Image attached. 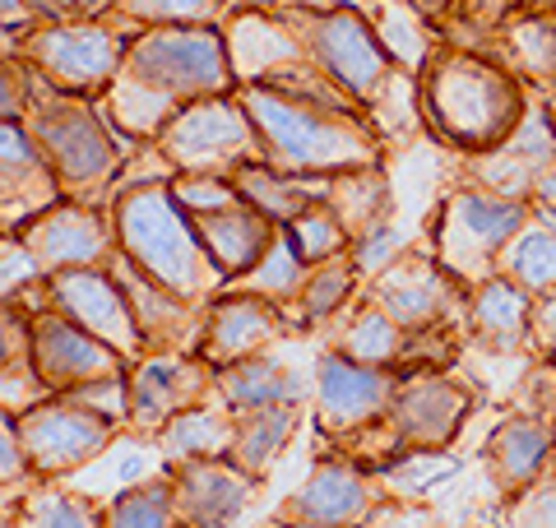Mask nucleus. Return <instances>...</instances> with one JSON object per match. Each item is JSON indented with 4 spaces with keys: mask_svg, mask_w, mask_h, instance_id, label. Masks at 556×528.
<instances>
[{
    "mask_svg": "<svg viewBox=\"0 0 556 528\" xmlns=\"http://www.w3.org/2000/svg\"><path fill=\"white\" fill-rule=\"evenodd\" d=\"M116 246L135 269L181 297L190 306H208L223 292V274L214 269L195 218L172 196V186H135L116 204Z\"/></svg>",
    "mask_w": 556,
    "mask_h": 528,
    "instance_id": "obj_1",
    "label": "nucleus"
},
{
    "mask_svg": "<svg viewBox=\"0 0 556 528\" xmlns=\"http://www.w3.org/2000/svg\"><path fill=\"white\" fill-rule=\"evenodd\" d=\"M251 121L265 139L269 167L288 176H339L357 167H376V139L343 116H329L311 102H283L269 93H251Z\"/></svg>",
    "mask_w": 556,
    "mask_h": 528,
    "instance_id": "obj_2",
    "label": "nucleus"
},
{
    "mask_svg": "<svg viewBox=\"0 0 556 528\" xmlns=\"http://www.w3.org/2000/svg\"><path fill=\"white\" fill-rule=\"evenodd\" d=\"M427 108L437 116L445 139H455L459 149H501L519 126V93L510 75H501L496 65L478 56H450L431 70Z\"/></svg>",
    "mask_w": 556,
    "mask_h": 528,
    "instance_id": "obj_3",
    "label": "nucleus"
},
{
    "mask_svg": "<svg viewBox=\"0 0 556 528\" xmlns=\"http://www.w3.org/2000/svg\"><path fill=\"white\" fill-rule=\"evenodd\" d=\"M533 218L529 200H510L496 190H459L450 196L431 227V255L441 260L445 274H455L464 288H478L496 274L501 251L515 241V232Z\"/></svg>",
    "mask_w": 556,
    "mask_h": 528,
    "instance_id": "obj_4",
    "label": "nucleus"
},
{
    "mask_svg": "<svg viewBox=\"0 0 556 528\" xmlns=\"http://www.w3.org/2000/svg\"><path fill=\"white\" fill-rule=\"evenodd\" d=\"M116 436H126L121 422L93 413L89 403L70 394H51L38 408L20 413V445H24L28 473L47 482H61L70 473L89 468L98 454H108L116 445Z\"/></svg>",
    "mask_w": 556,
    "mask_h": 528,
    "instance_id": "obj_5",
    "label": "nucleus"
},
{
    "mask_svg": "<svg viewBox=\"0 0 556 528\" xmlns=\"http://www.w3.org/2000/svg\"><path fill=\"white\" fill-rule=\"evenodd\" d=\"M390 496L394 487L386 473H367L348 460H316L274 515L292 528H367Z\"/></svg>",
    "mask_w": 556,
    "mask_h": 528,
    "instance_id": "obj_6",
    "label": "nucleus"
},
{
    "mask_svg": "<svg viewBox=\"0 0 556 528\" xmlns=\"http://www.w3.org/2000/svg\"><path fill=\"white\" fill-rule=\"evenodd\" d=\"M478 403H482V390L450 366V372L408 376L399 385L386 417L399 431V440H404L408 460L413 454H450L459 445L468 417L478 413Z\"/></svg>",
    "mask_w": 556,
    "mask_h": 528,
    "instance_id": "obj_7",
    "label": "nucleus"
},
{
    "mask_svg": "<svg viewBox=\"0 0 556 528\" xmlns=\"http://www.w3.org/2000/svg\"><path fill=\"white\" fill-rule=\"evenodd\" d=\"M362 297H367L371 306H380L408 334H431V329H459L464 334L468 288L455 274L441 269L437 255L404 251L386 274L371 278V288Z\"/></svg>",
    "mask_w": 556,
    "mask_h": 528,
    "instance_id": "obj_8",
    "label": "nucleus"
},
{
    "mask_svg": "<svg viewBox=\"0 0 556 528\" xmlns=\"http://www.w3.org/2000/svg\"><path fill=\"white\" fill-rule=\"evenodd\" d=\"M214 403V366L195 352H144L126 372V436L159 440L172 417Z\"/></svg>",
    "mask_w": 556,
    "mask_h": 528,
    "instance_id": "obj_9",
    "label": "nucleus"
},
{
    "mask_svg": "<svg viewBox=\"0 0 556 528\" xmlns=\"http://www.w3.org/2000/svg\"><path fill=\"white\" fill-rule=\"evenodd\" d=\"M404 376L394 366H362L339 352H320L316 385H311V417H316V445L343 440L362 427H371L390 413Z\"/></svg>",
    "mask_w": 556,
    "mask_h": 528,
    "instance_id": "obj_10",
    "label": "nucleus"
},
{
    "mask_svg": "<svg viewBox=\"0 0 556 528\" xmlns=\"http://www.w3.org/2000/svg\"><path fill=\"white\" fill-rule=\"evenodd\" d=\"M28 343H33V366L51 394H75L102 380H126L130 362L98 343L93 334H84L75 320H65L51 306L28 311Z\"/></svg>",
    "mask_w": 556,
    "mask_h": 528,
    "instance_id": "obj_11",
    "label": "nucleus"
},
{
    "mask_svg": "<svg viewBox=\"0 0 556 528\" xmlns=\"http://www.w3.org/2000/svg\"><path fill=\"white\" fill-rule=\"evenodd\" d=\"M163 149L181 172H200V176L241 172L269 158L265 144H260L255 121L247 112L228 108V102H204V108L177 116Z\"/></svg>",
    "mask_w": 556,
    "mask_h": 528,
    "instance_id": "obj_12",
    "label": "nucleus"
},
{
    "mask_svg": "<svg viewBox=\"0 0 556 528\" xmlns=\"http://www.w3.org/2000/svg\"><path fill=\"white\" fill-rule=\"evenodd\" d=\"M42 306L61 311L65 320H75L84 334H93L98 343H108L112 352H121L130 366L149 352L144 339H139V325L130 315L126 292H121V284L108 269H61V274H47Z\"/></svg>",
    "mask_w": 556,
    "mask_h": 528,
    "instance_id": "obj_13",
    "label": "nucleus"
},
{
    "mask_svg": "<svg viewBox=\"0 0 556 528\" xmlns=\"http://www.w3.org/2000/svg\"><path fill=\"white\" fill-rule=\"evenodd\" d=\"M172 515L177 528H237V519L260 501L265 482L241 473L232 460H186L167 464Z\"/></svg>",
    "mask_w": 556,
    "mask_h": 528,
    "instance_id": "obj_14",
    "label": "nucleus"
},
{
    "mask_svg": "<svg viewBox=\"0 0 556 528\" xmlns=\"http://www.w3.org/2000/svg\"><path fill=\"white\" fill-rule=\"evenodd\" d=\"M478 460H482V473H486V487H492V496L501 505L525 496L529 487L552 478L556 422L552 417H529V413H501L496 427L482 440Z\"/></svg>",
    "mask_w": 556,
    "mask_h": 528,
    "instance_id": "obj_15",
    "label": "nucleus"
},
{
    "mask_svg": "<svg viewBox=\"0 0 556 528\" xmlns=\"http://www.w3.org/2000/svg\"><path fill=\"white\" fill-rule=\"evenodd\" d=\"M20 241L42 264V274L61 269H108L116 246V223L89 204H51L20 227Z\"/></svg>",
    "mask_w": 556,
    "mask_h": 528,
    "instance_id": "obj_16",
    "label": "nucleus"
},
{
    "mask_svg": "<svg viewBox=\"0 0 556 528\" xmlns=\"http://www.w3.org/2000/svg\"><path fill=\"white\" fill-rule=\"evenodd\" d=\"M283 334H288V320L274 302H260V297H247V292H218L204 306V334H200L195 357L223 372V366H237L247 357L269 352V343H278Z\"/></svg>",
    "mask_w": 556,
    "mask_h": 528,
    "instance_id": "obj_17",
    "label": "nucleus"
},
{
    "mask_svg": "<svg viewBox=\"0 0 556 528\" xmlns=\"http://www.w3.org/2000/svg\"><path fill=\"white\" fill-rule=\"evenodd\" d=\"M38 144L51 172H56L61 190H70V196H89L116 167L108 135L98 130V121L89 112H75V108H47L38 116Z\"/></svg>",
    "mask_w": 556,
    "mask_h": 528,
    "instance_id": "obj_18",
    "label": "nucleus"
},
{
    "mask_svg": "<svg viewBox=\"0 0 556 528\" xmlns=\"http://www.w3.org/2000/svg\"><path fill=\"white\" fill-rule=\"evenodd\" d=\"M108 274L121 284L130 302V315L139 325V339H144L149 352H195L200 334H204V306H190L181 297H172L167 288H159L144 269H135L126 255H112Z\"/></svg>",
    "mask_w": 556,
    "mask_h": 528,
    "instance_id": "obj_19",
    "label": "nucleus"
},
{
    "mask_svg": "<svg viewBox=\"0 0 556 528\" xmlns=\"http://www.w3.org/2000/svg\"><path fill=\"white\" fill-rule=\"evenodd\" d=\"M533 334V297L510 284L506 274H492L486 284L468 288L464 306V343L492 357H525Z\"/></svg>",
    "mask_w": 556,
    "mask_h": 528,
    "instance_id": "obj_20",
    "label": "nucleus"
},
{
    "mask_svg": "<svg viewBox=\"0 0 556 528\" xmlns=\"http://www.w3.org/2000/svg\"><path fill=\"white\" fill-rule=\"evenodd\" d=\"M135 70L167 93H204V88H223L228 79L223 51L208 33H159V38L139 42Z\"/></svg>",
    "mask_w": 556,
    "mask_h": 528,
    "instance_id": "obj_21",
    "label": "nucleus"
},
{
    "mask_svg": "<svg viewBox=\"0 0 556 528\" xmlns=\"http://www.w3.org/2000/svg\"><path fill=\"white\" fill-rule=\"evenodd\" d=\"M56 190L61 181L42 158V149L20 126H0V218L24 227L42 209L61 204Z\"/></svg>",
    "mask_w": 556,
    "mask_h": 528,
    "instance_id": "obj_22",
    "label": "nucleus"
},
{
    "mask_svg": "<svg viewBox=\"0 0 556 528\" xmlns=\"http://www.w3.org/2000/svg\"><path fill=\"white\" fill-rule=\"evenodd\" d=\"M195 232L204 241L208 260H214V269L223 274V288H228L232 278L251 274L260 264V255H265L278 237V223H269L247 200H237L232 209H218V214H200Z\"/></svg>",
    "mask_w": 556,
    "mask_h": 528,
    "instance_id": "obj_23",
    "label": "nucleus"
},
{
    "mask_svg": "<svg viewBox=\"0 0 556 528\" xmlns=\"http://www.w3.org/2000/svg\"><path fill=\"white\" fill-rule=\"evenodd\" d=\"M214 403L228 408L232 417H241V413L274 408V403H311V385H306V376L292 372L288 362L260 352V357H247L237 366L214 372Z\"/></svg>",
    "mask_w": 556,
    "mask_h": 528,
    "instance_id": "obj_24",
    "label": "nucleus"
},
{
    "mask_svg": "<svg viewBox=\"0 0 556 528\" xmlns=\"http://www.w3.org/2000/svg\"><path fill=\"white\" fill-rule=\"evenodd\" d=\"M316 47H320V61L334 70L353 93L380 88V79H386V70H390V56L371 38V28L362 20H353V14H329V20H320Z\"/></svg>",
    "mask_w": 556,
    "mask_h": 528,
    "instance_id": "obj_25",
    "label": "nucleus"
},
{
    "mask_svg": "<svg viewBox=\"0 0 556 528\" xmlns=\"http://www.w3.org/2000/svg\"><path fill=\"white\" fill-rule=\"evenodd\" d=\"M404 348H408V329H399L367 297L353 311H343L334 329L325 334V352H339V357L362 362V366H399Z\"/></svg>",
    "mask_w": 556,
    "mask_h": 528,
    "instance_id": "obj_26",
    "label": "nucleus"
},
{
    "mask_svg": "<svg viewBox=\"0 0 556 528\" xmlns=\"http://www.w3.org/2000/svg\"><path fill=\"white\" fill-rule=\"evenodd\" d=\"M302 417H306V403H274V408H260V413H241L228 460L241 473H251V478L269 482V468L278 464V454L292 445Z\"/></svg>",
    "mask_w": 556,
    "mask_h": 528,
    "instance_id": "obj_27",
    "label": "nucleus"
},
{
    "mask_svg": "<svg viewBox=\"0 0 556 528\" xmlns=\"http://www.w3.org/2000/svg\"><path fill=\"white\" fill-rule=\"evenodd\" d=\"M357 288H362V274L353 269V260H348V255L325 260V264H311L306 284L283 306L288 334H311V329H320L329 320H339V315L348 311V302L357 297Z\"/></svg>",
    "mask_w": 556,
    "mask_h": 528,
    "instance_id": "obj_28",
    "label": "nucleus"
},
{
    "mask_svg": "<svg viewBox=\"0 0 556 528\" xmlns=\"http://www.w3.org/2000/svg\"><path fill=\"white\" fill-rule=\"evenodd\" d=\"M14 528H102L108 519V501L84 496V491L65 482L33 478L10 505Z\"/></svg>",
    "mask_w": 556,
    "mask_h": 528,
    "instance_id": "obj_29",
    "label": "nucleus"
},
{
    "mask_svg": "<svg viewBox=\"0 0 556 528\" xmlns=\"http://www.w3.org/2000/svg\"><path fill=\"white\" fill-rule=\"evenodd\" d=\"M232 436H237V417L218 408V403H200V408L172 417L153 445L163 450V468H167L186 460H228Z\"/></svg>",
    "mask_w": 556,
    "mask_h": 528,
    "instance_id": "obj_30",
    "label": "nucleus"
},
{
    "mask_svg": "<svg viewBox=\"0 0 556 528\" xmlns=\"http://www.w3.org/2000/svg\"><path fill=\"white\" fill-rule=\"evenodd\" d=\"M232 186H237L241 200H247L251 209H260V214H265L269 223H278V227H288L302 209L325 200V186H311V181H302V176H288V172L265 167V163L241 167L232 176Z\"/></svg>",
    "mask_w": 556,
    "mask_h": 528,
    "instance_id": "obj_31",
    "label": "nucleus"
},
{
    "mask_svg": "<svg viewBox=\"0 0 556 528\" xmlns=\"http://www.w3.org/2000/svg\"><path fill=\"white\" fill-rule=\"evenodd\" d=\"M496 274H506L510 284H519L529 297H547L556 292V227L543 218H529L515 232V241L501 251Z\"/></svg>",
    "mask_w": 556,
    "mask_h": 528,
    "instance_id": "obj_32",
    "label": "nucleus"
},
{
    "mask_svg": "<svg viewBox=\"0 0 556 528\" xmlns=\"http://www.w3.org/2000/svg\"><path fill=\"white\" fill-rule=\"evenodd\" d=\"M38 56L56 79L93 84L112 70V38L102 28H56L38 42Z\"/></svg>",
    "mask_w": 556,
    "mask_h": 528,
    "instance_id": "obj_33",
    "label": "nucleus"
},
{
    "mask_svg": "<svg viewBox=\"0 0 556 528\" xmlns=\"http://www.w3.org/2000/svg\"><path fill=\"white\" fill-rule=\"evenodd\" d=\"M325 204L339 214L348 237H362V232H371V227L390 223V186L376 167L339 172L334 181H325Z\"/></svg>",
    "mask_w": 556,
    "mask_h": 528,
    "instance_id": "obj_34",
    "label": "nucleus"
},
{
    "mask_svg": "<svg viewBox=\"0 0 556 528\" xmlns=\"http://www.w3.org/2000/svg\"><path fill=\"white\" fill-rule=\"evenodd\" d=\"M311 264L298 255V246H292V237L278 227V237L265 255H260V264L251 274H241L228 284V292H247V297H260V302H274L278 311H283L292 297H298V288L306 284Z\"/></svg>",
    "mask_w": 556,
    "mask_h": 528,
    "instance_id": "obj_35",
    "label": "nucleus"
},
{
    "mask_svg": "<svg viewBox=\"0 0 556 528\" xmlns=\"http://www.w3.org/2000/svg\"><path fill=\"white\" fill-rule=\"evenodd\" d=\"M102 528H177L167 473L116 491V496L108 501V519H102Z\"/></svg>",
    "mask_w": 556,
    "mask_h": 528,
    "instance_id": "obj_36",
    "label": "nucleus"
},
{
    "mask_svg": "<svg viewBox=\"0 0 556 528\" xmlns=\"http://www.w3.org/2000/svg\"><path fill=\"white\" fill-rule=\"evenodd\" d=\"M283 232L292 237V246H298V255H302L306 264L339 260V255H348V246H353L348 227L339 223V214H334V209H329L325 200H316L311 209H302V214L292 218Z\"/></svg>",
    "mask_w": 556,
    "mask_h": 528,
    "instance_id": "obj_37",
    "label": "nucleus"
},
{
    "mask_svg": "<svg viewBox=\"0 0 556 528\" xmlns=\"http://www.w3.org/2000/svg\"><path fill=\"white\" fill-rule=\"evenodd\" d=\"M47 274L20 237H0V306H24L28 292H42Z\"/></svg>",
    "mask_w": 556,
    "mask_h": 528,
    "instance_id": "obj_38",
    "label": "nucleus"
},
{
    "mask_svg": "<svg viewBox=\"0 0 556 528\" xmlns=\"http://www.w3.org/2000/svg\"><path fill=\"white\" fill-rule=\"evenodd\" d=\"M380 47H386V56H399L404 65H422V56H427L422 14L390 0V5L380 10Z\"/></svg>",
    "mask_w": 556,
    "mask_h": 528,
    "instance_id": "obj_39",
    "label": "nucleus"
},
{
    "mask_svg": "<svg viewBox=\"0 0 556 528\" xmlns=\"http://www.w3.org/2000/svg\"><path fill=\"white\" fill-rule=\"evenodd\" d=\"M501 149H510L515 158H525L529 167H552L556 163V121H552V108H538V112H525L519 126L510 130V139Z\"/></svg>",
    "mask_w": 556,
    "mask_h": 528,
    "instance_id": "obj_40",
    "label": "nucleus"
},
{
    "mask_svg": "<svg viewBox=\"0 0 556 528\" xmlns=\"http://www.w3.org/2000/svg\"><path fill=\"white\" fill-rule=\"evenodd\" d=\"M506 413H529V417H552L556 422V362L533 357L529 372L515 380L506 399Z\"/></svg>",
    "mask_w": 556,
    "mask_h": 528,
    "instance_id": "obj_41",
    "label": "nucleus"
},
{
    "mask_svg": "<svg viewBox=\"0 0 556 528\" xmlns=\"http://www.w3.org/2000/svg\"><path fill=\"white\" fill-rule=\"evenodd\" d=\"M172 196H177V204L186 209L190 218L218 214V209H232L241 200L228 176H200V172H186L181 181H172Z\"/></svg>",
    "mask_w": 556,
    "mask_h": 528,
    "instance_id": "obj_42",
    "label": "nucleus"
},
{
    "mask_svg": "<svg viewBox=\"0 0 556 528\" xmlns=\"http://www.w3.org/2000/svg\"><path fill=\"white\" fill-rule=\"evenodd\" d=\"M496 528H556V473L501 505Z\"/></svg>",
    "mask_w": 556,
    "mask_h": 528,
    "instance_id": "obj_43",
    "label": "nucleus"
},
{
    "mask_svg": "<svg viewBox=\"0 0 556 528\" xmlns=\"http://www.w3.org/2000/svg\"><path fill=\"white\" fill-rule=\"evenodd\" d=\"M33 482L24 445H20V417L0 408V505H14V496Z\"/></svg>",
    "mask_w": 556,
    "mask_h": 528,
    "instance_id": "obj_44",
    "label": "nucleus"
},
{
    "mask_svg": "<svg viewBox=\"0 0 556 528\" xmlns=\"http://www.w3.org/2000/svg\"><path fill=\"white\" fill-rule=\"evenodd\" d=\"M399 255H404V237H399L390 223H380V227H371V232L353 237V246H348V260H353V269H357L362 278L386 274Z\"/></svg>",
    "mask_w": 556,
    "mask_h": 528,
    "instance_id": "obj_45",
    "label": "nucleus"
},
{
    "mask_svg": "<svg viewBox=\"0 0 556 528\" xmlns=\"http://www.w3.org/2000/svg\"><path fill=\"white\" fill-rule=\"evenodd\" d=\"M515 51L533 75H556V28L547 20H529L515 28Z\"/></svg>",
    "mask_w": 556,
    "mask_h": 528,
    "instance_id": "obj_46",
    "label": "nucleus"
},
{
    "mask_svg": "<svg viewBox=\"0 0 556 528\" xmlns=\"http://www.w3.org/2000/svg\"><path fill=\"white\" fill-rule=\"evenodd\" d=\"M367 528H445V524L422 496H390Z\"/></svg>",
    "mask_w": 556,
    "mask_h": 528,
    "instance_id": "obj_47",
    "label": "nucleus"
},
{
    "mask_svg": "<svg viewBox=\"0 0 556 528\" xmlns=\"http://www.w3.org/2000/svg\"><path fill=\"white\" fill-rule=\"evenodd\" d=\"M167 108H172L167 93H139V88H130V93L116 102V112H121V121H126L130 130H153V126H163Z\"/></svg>",
    "mask_w": 556,
    "mask_h": 528,
    "instance_id": "obj_48",
    "label": "nucleus"
},
{
    "mask_svg": "<svg viewBox=\"0 0 556 528\" xmlns=\"http://www.w3.org/2000/svg\"><path fill=\"white\" fill-rule=\"evenodd\" d=\"M529 357L556 362V292L533 297V334H529Z\"/></svg>",
    "mask_w": 556,
    "mask_h": 528,
    "instance_id": "obj_49",
    "label": "nucleus"
},
{
    "mask_svg": "<svg viewBox=\"0 0 556 528\" xmlns=\"http://www.w3.org/2000/svg\"><path fill=\"white\" fill-rule=\"evenodd\" d=\"M135 5L153 20H195V14L208 10V0H135Z\"/></svg>",
    "mask_w": 556,
    "mask_h": 528,
    "instance_id": "obj_50",
    "label": "nucleus"
},
{
    "mask_svg": "<svg viewBox=\"0 0 556 528\" xmlns=\"http://www.w3.org/2000/svg\"><path fill=\"white\" fill-rule=\"evenodd\" d=\"M533 209H543V214L556 218V163L538 172V181H533V196H529Z\"/></svg>",
    "mask_w": 556,
    "mask_h": 528,
    "instance_id": "obj_51",
    "label": "nucleus"
},
{
    "mask_svg": "<svg viewBox=\"0 0 556 528\" xmlns=\"http://www.w3.org/2000/svg\"><path fill=\"white\" fill-rule=\"evenodd\" d=\"M14 108H20V93H14V79L0 70V116H10Z\"/></svg>",
    "mask_w": 556,
    "mask_h": 528,
    "instance_id": "obj_52",
    "label": "nucleus"
},
{
    "mask_svg": "<svg viewBox=\"0 0 556 528\" xmlns=\"http://www.w3.org/2000/svg\"><path fill=\"white\" fill-rule=\"evenodd\" d=\"M42 5H56V10H89L98 0H42Z\"/></svg>",
    "mask_w": 556,
    "mask_h": 528,
    "instance_id": "obj_53",
    "label": "nucleus"
},
{
    "mask_svg": "<svg viewBox=\"0 0 556 528\" xmlns=\"http://www.w3.org/2000/svg\"><path fill=\"white\" fill-rule=\"evenodd\" d=\"M255 528H292V524H288V519H278V515H269L265 524H255Z\"/></svg>",
    "mask_w": 556,
    "mask_h": 528,
    "instance_id": "obj_54",
    "label": "nucleus"
},
{
    "mask_svg": "<svg viewBox=\"0 0 556 528\" xmlns=\"http://www.w3.org/2000/svg\"><path fill=\"white\" fill-rule=\"evenodd\" d=\"M14 5H20V0H0V20H10Z\"/></svg>",
    "mask_w": 556,
    "mask_h": 528,
    "instance_id": "obj_55",
    "label": "nucleus"
},
{
    "mask_svg": "<svg viewBox=\"0 0 556 528\" xmlns=\"http://www.w3.org/2000/svg\"><path fill=\"white\" fill-rule=\"evenodd\" d=\"M0 528H14V515H10V505H0Z\"/></svg>",
    "mask_w": 556,
    "mask_h": 528,
    "instance_id": "obj_56",
    "label": "nucleus"
},
{
    "mask_svg": "<svg viewBox=\"0 0 556 528\" xmlns=\"http://www.w3.org/2000/svg\"><path fill=\"white\" fill-rule=\"evenodd\" d=\"M468 528H496V524H468Z\"/></svg>",
    "mask_w": 556,
    "mask_h": 528,
    "instance_id": "obj_57",
    "label": "nucleus"
},
{
    "mask_svg": "<svg viewBox=\"0 0 556 528\" xmlns=\"http://www.w3.org/2000/svg\"><path fill=\"white\" fill-rule=\"evenodd\" d=\"M552 121H556V102H552Z\"/></svg>",
    "mask_w": 556,
    "mask_h": 528,
    "instance_id": "obj_58",
    "label": "nucleus"
},
{
    "mask_svg": "<svg viewBox=\"0 0 556 528\" xmlns=\"http://www.w3.org/2000/svg\"><path fill=\"white\" fill-rule=\"evenodd\" d=\"M552 473H556V460H552Z\"/></svg>",
    "mask_w": 556,
    "mask_h": 528,
    "instance_id": "obj_59",
    "label": "nucleus"
}]
</instances>
